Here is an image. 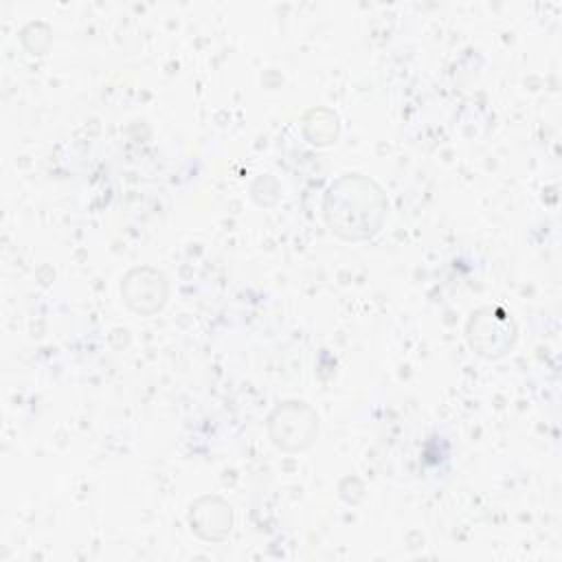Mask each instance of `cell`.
<instances>
[{"instance_id":"obj_3","label":"cell","mask_w":562,"mask_h":562,"mask_svg":"<svg viewBox=\"0 0 562 562\" xmlns=\"http://www.w3.org/2000/svg\"><path fill=\"white\" fill-rule=\"evenodd\" d=\"M318 432L316 413L303 402H288L270 417V437L283 450L307 448Z\"/></svg>"},{"instance_id":"obj_2","label":"cell","mask_w":562,"mask_h":562,"mask_svg":"<svg viewBox=\"0 0 562 562\" xmlns=\"http://www.w3.org/2000/svg\"><path fill=\"white\" fill-rule=\"evenodd\" d=\"M516 340L514 321L501 310H479L468 323V342L483 358L505 356Z\"/></svg>"},{"instance_id":"obj_4","label":"cell","mask_w":562,"mask_h":562,"mask_svg":"<svg viewBox=\"0 0 562 562\" xmlns=\"http://www.w3.org/2000/svg\"><path fill=\"white\" fill-rule=\"evenodd\" d=\"M121 292L134 312L154 314L167 299V283L165 277L154 268H134L123 279Z\"/></svg>"},{"instance_id":"obj_1","label":"cell","mask_w":562,"mask_h":562,"mask_svg":"<svg viewBox=\"0 0 562 562\" xmlns=\"http://www.w3.org/2000/svg\"><path fill=\"white\" fill-rule=\"evenodd\" d=\"M386 217V198L367 176L347 173L325 195V220L338 237L360 241L380 231Z\"/></svg>"},{"instance_id":"obj_5","label":"cell","mask_w":562,"mask_h":562,"mask_svg":"<svg viewBox=\"0 0 562 562\" xmlns=\"http://www.w3.org/2000/svg\"><path fill=\"white\" fill-rule=\"evenodd\" d=\"M191 529L204 540H222L233 525L231 505L217 496H202L191 505Z\"/></svg>"}]
</instances>
